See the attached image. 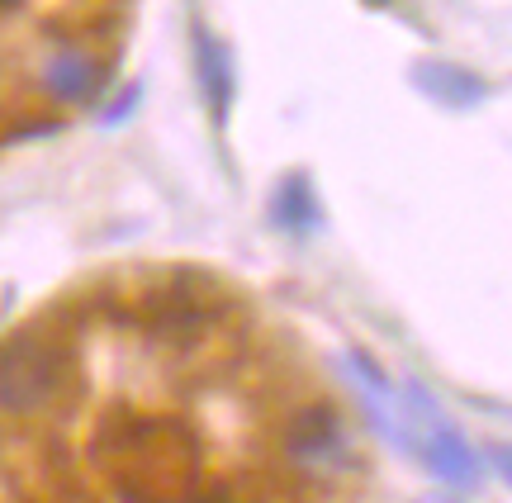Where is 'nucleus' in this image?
I'll list each match as a JSON object with an SVG mask.
<instances>
[{"label":"nucleus","mask_w":512,"mask_h":503,"mask_svg":"<svg viewBox=\"0 0 512 503\" xmlns=\"http://www.w3.org/2000/svg\"><path fill=\"white\" fill-rule=\"evenodd\" d=\"M489 456H494L498 475H503V480H508V485H512V447H494V451H489Z\"/></svg>","instance_id":"nucleus-9"},{"label":"nucleus","mask_w":512,"mask_h":503,"mask_svg":"<svg viewBox=\"0 0 512 503\" xmlns=\"http://www.w3.org/2000/svg\"><path fill=\"white\" fill-rule=\"evenodd\" d=\"M347 437H342V418L328 409V404H313V409H299L285 428V451L294 461H332L342 456Z\"/></svg>","instance_id":"nucleus-5"},{"label":"nucleus","mask_w":512,"mask_h":503,"mask_svg":"<svg viewBox=\"0 0 512 503\" xmlns=\"http://www.w3.org/2000/svg\"><path fill=\"white\" fill-rule=\"evenodd\" d=\"M133 105H138V86H128L124 95H119V100H114L110 105V114H105V119H110V124H119V119H124L128 110H133Z\"/></svg>","instance_id":"nucleus-8"},{"label":"nucleus","mask_w":512,"mask_h":503,"mask_svg":"<svg viewBox=\"0 0 512 503\" xmlns=\"http://www.w3.org/2000/svg\"><path fill=\"white\" fill-rule=\"evenodd\" d=\"M67 385V352L48 337H10L0 347V409L38 413Z\"/></svg>","instance_id":"nucleus-2"},{"label":"nucleus","mask_w":512,"mask_h":503,"mask_svg":"<svg viewBox=\"0 0 512 503\" xmlns=\"http://www.w3.org/2000/svg\"><path fill=\"white\" fill-rule=\"evenodd\" d=\"M271 224L285 228V233H294V238H304V233H313V228L323 224L318 195H313V186H309V176H304V171H294V176H285V181L275 186Z\"/></svg>","instance_id":"nucleus-6"},{"label":"nucleus","mask_w":512,"mask_h":503,"mask_svg":"<svg viewBox=\"0 0 512 503\" xmlns=\"http://www.w3.org/2000/svg\"><path fill=\"white\" fill-rule=\"evenodd\" d=\"M195 76H200L204 105L214 114V124H228L233 114V95H238V67H233V53L214 29H195Z\"/></svg>","instance_id":"nucleus-3"},{"label":"nucleus","mask_w":512,"mask_h":503,"mask_svg":"<svg viewBox=\"0 0 512 503\" xmlns=\"http://www.w3.org/2000/svg\"><path fill=\"white\" fill-rule=\"evenodd\" d=\"M43 86L48 95L57 100H91L100 91V67H95V57H86L81 48H67V53H57L48 67H43Z\"/></svg>","instance_id":"nucleus-7"},{"label":"nucleus","mask_w":512,"mask_h":503,"mask_svg":"<svg viewBox=\"0 0 512 503\" xmlns=\"http://www.w3.org/2000/svg\"><path fill=\"white\" fill-rule=\"evenodd\" d=\"M403 418H408L413 456L437 475L441 485H451V489H475L479 485V475H484V470H479L475 447L465 442V432L446 418V409L422 390L418 380H408V385H403Z\"/></svg>","instance_id":"nucleus-1"},{"label":"nucleus","mask_w":512,"mask_h":503,"mask_svg":"<svg viewBox=\"0 0 512 503\" xmlns=\"http://www.w3.org/2000/svg\"><path fill=\"white\" fill-rule=\"evenodd\" d=\"M413 86H418L432 105L441 110H475L479 100L489 95V81L460 62H441V57H422L413 62Z\"/></svg>","instance_id":"nucleus-4"}]
</instances>
